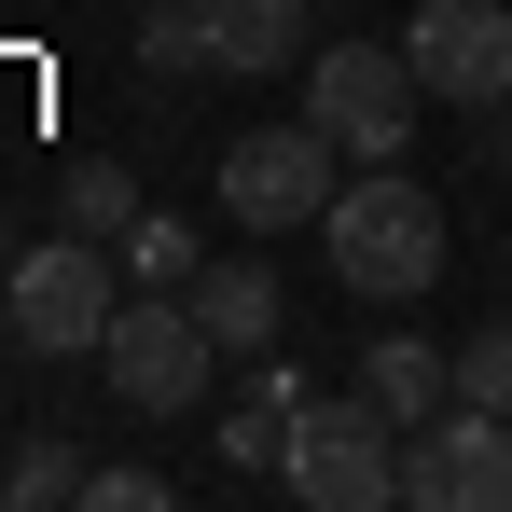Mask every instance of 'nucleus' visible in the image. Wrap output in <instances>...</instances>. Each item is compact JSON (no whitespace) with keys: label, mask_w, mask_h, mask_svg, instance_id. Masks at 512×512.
I'll use <instances>...</instances> for the list:
<instances>
[{"label":"nucleus","mask_w":512,"mask_h":512,"mask_svg":"<svg viewBox=\"0 0 512 512\" xmlns=\"http://www.w3.org/2000/svg\"><path fill=\"white\" fill-rule=\"evenodd\" d=\"M319 250H333V277L360 305H429L443 291V194L402 180V167H360L319 208Z\"/></svg>","instance_id":"nucleus-1"},{"label":"nucleus","mask_w":512,"mask_h":512,"mask_svg":"<svg viewBox=\"0 0 512 512\" xmlns=\"http://www.w3.org/2000/svg\"><path fill=\"white\" fill-rule=\"evenodd\" d=\"M139 70H153V84L305 70V0H139Z\"/></svg>","instance_id":"nucleus-2"},{"label":"nucleus","mask_w":512,"mask_h":512,"mask_svg":"<svg viewBox=\"0 0 512 512\" xmlns=\"http://www.w3.org/2000/svg\"><path fill=\"white\" fill-rule=\"evenodd\" d=\"M416 111H429V84H416L402 42H333V56H305V125L333 139L346 167H402Z\"/></svg>","instance_id":"nucleus-3"},{"label":"nucleus","mask_w":512,"mask_h":512,"mask_svg":"<svg viewBox=\"0 0 512 512\" xmlns=\"http://www.w3.org/2000/svg\"><path fill=\"white\" fill-rule=\"evenodd\" d=\"M277 485H291V499H319V512H388V499H402V416H374L360 388H346V402L305 388Z\"/></svg>","instance_id":"nucleus-4"},{"label":"nucleus","mask_w":512,"mask_h":512,"mask_svg":"<svg viewBox=\"0 0 512 512\" xmlns=\"http://www.w3.org/2000/svg\"><path fill=\"white\" fill-rule=\"evenodd\" d=\"M97 360H111V388H125L139 416H194V402L222 388V333L194 319V291H153V305H111V333H97Z\"/></svg>","instance_id":"nucleus-5"},{"label":"nucleus","mask_w":512,"mask_h":512,"mask_svg":"<svg viewBox=\"0 0 512 512\" xmlns=\"http://www.w3.org/2000/svg\"><path fill=\"white\" fill-rule=\"evenodd\" d=\"M111 305H125L111 250H97V236H56V250H28V263H14V291H0V333L28 346V360H97Z\"/></svg>","instance_id":"nucleus-6"},{"label":"nucleus","mask_w":512,"mask_h":512,"mask_svg":"<svg viewBox=\"0 0 512 512\" xmlns=\"http://www.w3.org/2000/svg\"><path fill=\"white\" fill-rule=\"evenodd\" d=\"M402 499L416 512H512V416L485 402H443L402 429Z\"/></svg>","instance_id":"nucleus-7"},{"label":"nucleus","mask_w":512,"mask_h":512,"mask_svg":"<svg viewBox=\"0 0 512 512\" xmlns=\"http://www.w3.org/2000/svg\"><path fill=\"white\" fill-rule=\"evenodd\" d=\"M222 208H236L250 236L319 222V208H333V139H319V125H250V139H222Z\"/></svg>","instance_id":"nucleus-8"},{"label":"nucleus","mask_w":512,"mask_h":512,"mask_svg":"<svg viewBox=\"0 0 512 512\" xmlns=\"http://www.w3.org/2000/svg\"><path fill=\"white\" fill-rule=\"evenodd\" d=\"M402 56H416V84L443 97V111H499L512 97V14L499 0H416Z\"/></svg>","instance_id":"nucleus-9"},{"label":"nucleus","mask_w":512,"mask_h":512,"mask_svg":"<svg viewBox=\"0 0 512 512\" xmlns=\"http://www.w3.org/2000/svg\"><path fill=\"white\" fill-rule=\"evenodd\" d=\"M291 416H305V374L263 346L250 374L222 388V471H277V457H291Z\"/></svg>","instance_id":"nucleus-10"},{"label":"nucleus","mask_w":512,"mask_h":512,"mask_svg":"<svg viewBox=\"0 0 512 512\" xmlns=\"http://www.w3.org/2000/svg\"><path fill=\"white\" fill-rule=\"evenodd\" d=\"M194 319L222 333V360H263L277 319H291V291H277V263H263V250H236V263H194Z\"/></svg>","instance_id":"nucleus-11"},{"label":"nucleus","mask_w":512,"mask_h":512,"mask_svg":"<svg viewBox=\"0 0 512 512\" xmlns=\"http://www.w3.org/2000/svg\"><path fill=\"white\" fill-rule=\"evenodd\" d=\"M360 402H374V416H443V402H457V346H429V333H374L360 346Z\"/></svg>","instance_id":"nucleus-12"},{"label":"nucleus","mask_w":512,"mask_h":512,"mask_svg":"<svg viewBox=\"0 0 512 512\" xmlns=\"http://www.w3.org/2000/svg\"><path fill=\"white\" fill-rule=\"evenodd\" d=\"M56 222L97 236V250H125V236H139V180H125V167H70V180H56Z\"/></svg>","instance_id":"nucleus-13"},{"label":"nucleus","mask_w":512,"mask_h":512,"mask_svg":"<svg viewBox=\"0 0 512 512\" xmlns=\"http://www.w3.org/2000/svg\"><path fill=\"white\" fill-rule=\"evenodd\" d=\"M84 471H97V457H70L56 429H28V443L0 457V499H14V512H56V499H84Z\"/></svg>","instance_id":"nucleus-14"},{"label":"nucleus","mask_w":512,"mask_h":512,"mask_svg":"<svg viewBox=\"0 0 512 512\" xmlns=\"http://www.w3.org/2000/svg\"><path fill=\"white\" fill-rule=\"evenodd\" d=\"M194 222H167V208H139V236H125V277H139V291H194Z\"/></svg>","instance_id":"nucleus-15"},{"label":"nucleus","mask_w":512,"mask_h":512,"mask_svg":"<svg viewBox=\"0 0 512 512\" xmlns=\"http://www.w3.org/2000/svg\"><path fill=\"white\" fill-rule=\"evenodd\" d=\"M457 402H485V416H512V319H485V333H457Z\"/></svg>","instance_id":"nucleus-16"},{"label":"nucleus","mask_w":512,"mask_h":512,"mask_svg":"<svg viewBox=\"0 0 512 512\" xmlns=\"http://www.w3.org/2000/svg\"><path fill=\"white\" fill-rule=\"evenodd\" d=\"M167 499H180V485L139 471V457H97V471H84V512H167Z\"/></svg>","instance_id":"nucleus-17"},{"label":"nucleus","mask_w":512,"mask_h":512,"mask_svg":"<svg viewBox=\"0 0 512 512\" xmlns=\"http://www.w3.org/2000/svg\"><path fill=\"white\" fill-rule=\"evenodd\" d=\"M0 291H14V263H0Z\"/></svg>","instance_id":"nucleus-18"}]
</instances>
